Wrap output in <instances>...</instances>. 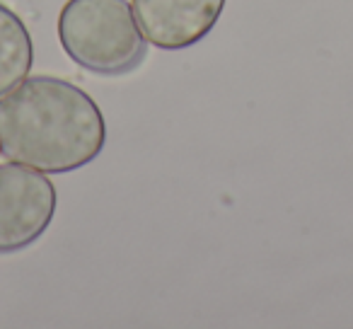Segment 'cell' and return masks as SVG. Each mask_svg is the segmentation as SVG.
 Returning a JSON list of instances; mask_svg holds the SVG:
<instances>
[{"instance_id":"6da1fadb","label":"cell","mask_w":353,"mask_h":329,"mask_svg":"<svg viewBox=\"0 0 353 329\" xmlns=\"http://www.w3.org/2000/svg\"><path fill=\"white\" fill-rule=\"evenodd\" d=\"M107 121L78 85L32 75L0 97V152L44 175H68L102 155Z\"/></svg>"},{"instance_id":"7a4b0ae2","label":"cell","mask_w":353,"mask_h":329,"mask_svg":"<svg viewBox=\"0 0 353 329\" xmlns=\"http://www.w3.org/2000/svg\"><path fill=\"white\" fill-rule=\"evenodd\" d=\"M56 30L65 56L94 75L133 73L148 56L128 0H68Z\"/></svg>"},{"instance_id":"3957f363","label":"cell","mask_w":353,"mask_h":329,"mask_svg":"<svg viewBox=\"0 0 353 329\" xmlns=\"http://www.w3.org/2000/svg\"><path fill=\"white\" fill-rule=\"evenodd\" d=\"M59 206L44 172L20 162L0 165V255H15L41 240Z\"/></svg>"},{"instance_id":"277c9868","label":"cell","mask_w":353,"mask_h":329,"mask_svg":"<svg viewBox=\"0 0 353 329\" xmlns=\"http://www.w3.org/2000/svg\"><path fill=\"white\" fill-rule=\"evenodd\" d=\"M131 10L152 46L182 51L211 34L225 10V0H131Z\"/></svg>"},{"instance_id":"5b68a950","label":"cell","mask_w":353,"mask_h":329,"mask_svg":"<svg viewBox=\"0 0 353 329\" xmlns=\"http://www.w3.org/2000/svg\"><path fill=\"white\" fill-rule=\"evenodd\" d=\"M34 63L32 34L15 10L0 3V97L30 75Z\"/></svg>"}]
</instances>
